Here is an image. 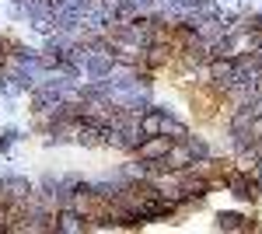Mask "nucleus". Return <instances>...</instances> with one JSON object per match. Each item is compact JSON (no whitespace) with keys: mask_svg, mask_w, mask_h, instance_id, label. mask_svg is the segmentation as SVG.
I'll use <instances>...</instances> for the list:
<instances>
[{"mask_svg":"<svg viewBox=\"0 0 262 234\" xmlns=\"http://www.w3.org/2000/svg\"><path fill=\"white\" fill-rule=\"evenodd\" d=\"M11 4H28V0H11Z\"/></svg>","mask_w":262,"mask_h":234,"instance_id":"obj_11","label":"nucleus"},{"mask_svg":"<svg viewBox=\"0 0 262 234\" xmlns=\"http://www.w3.org/2000/svg\"><path fill=\"white\" fill-rule=\"evenodd\" d=\"M49 231H56V234L88 231V217H84L81 210H74V206H60V210L53 214V224H49Z\"/></svg>","mask_w":262,"mask_h":234,"instance_id":"obj_4","label":"nucleus"},{"mask_svg":"<svg viewBox=\"0 0 262 234\" xmlns=\"http://www.w3.org/2000/svg\"><path fill=\"white\" fill-rule=\"evenodd\" d=\"M242 4H248V0H242Z\"/></svg>","mask_w":262,"mask_h":234,"instance_id":"obj_12","label":"nucleus"},{"mask_svg":"<svg viewBox=\"0 0 262 234\" xmlns=\"http://www.w3.org/2000/svg\"><path fill=\"white\" fill-rule=\"evenodd\" d=\"M81 67H84V77L88 80H105L116 70V59H112V53H88V59Z\"/></svg>","mask_w":262,"mask_h":234,"instance_id":"obj_5","label":"nucleus"},{"mask_svg":"<svg viewBox=\"0 0 262 234\" xmlns=\"http://www.w3.org/2000/svg\"><path fill=\"white\" fill-rule=\"evenodd\" d=\"M221 182L227 185V193L234 196V199H242V203H255L259 193H262L255 172H248V168H227Z\"/></svg>","mask_w":262,"mask_h":234,"instance_id":"obj_1","label":"nucleus"},{"mask_svg":"<svg viewBox=\"0 0 262 234\" xmlns=\"http://www.w3.org/2000/svg\"><path fill=\"white\" fill-rule=\"evenodd\" d=\"M18 140H25V133H21L18 126H7V130H0V154H11V147H14Z\"/></svg>","mask_w":262,"mask_h":234,"instance_id":"obj_10","label":"nucleus"},{"mask_svg":"<svg viewBox=\"0 0 262 234\" xmlns=\"http://www.w3.org/2000/svg\"><path fill=\"white\" fill-rule=\"evenodd\" d=\"M192 164H196V154H192L189 140H171V147L164 151V157L154 161L150 168H154V175H158V172H185V168H192Z\"/></svg>","mask_w":262,"mask_h":234,"instance_id":"obj_2","label":"nucleus"},{"mask_svg":"<svg viewBox=\"0 0 262 234\" xmlns=\"http://www.w3.org/2000/svg\"><path fill=\"white\" fill-rule=\"evenodd\" d=\"M32 193H35V182H28L25 175H14V172H11V175H4V196H7V199L25 203Z\"/></svg>","mask_w":262,"mask_h":234,"instance_id":"obj_7","label":"nucleus"},{"mask_svg":"<svg viewBox=\"0 0 262 234\" xmlns=\"http://www.w3.org/2000/svg\"><path fill=\"white\" fill-rule=\"evenodd\" d=\"M171 147V137H164V133H158V137H143L140 147L133 151V154L140 157V161H147V164H154V161H161L164 151Z\"/></svg>","mask_w":262,"mask_h":234,"instance_id":"obj_6","label":"nucleus"},{"mask_svg":"<svg viewBox=\"0 0 262 234\" xmlns=\"http://www.w3.org/2000/svg\"><path fill=\"white\" fill-rule=\"evenodd\" d=\"M234 67H238V56H213L206 63V80L217 95H224L234 84Z\"/></svg>","mask_w":262,"mask_h":234,"instance_id":"obj_3","label":"nucleus"},{"mask_svg":"<svg viewBox=\"0 0 262 234\" xmlns=\"http://www.w3.org/2000/svg\"><path fill=\"white\" fill-rule=\"evenodd\" d=\"M217 227H221V231H248L252 224H248V217L234 214V210H221V214H217Z\"/></svg>","mask_w":262,"mask_h":234,"instance_id":"obj_9","label":"nucleus"},{"mask_svg":"<svg viewBox=\"0 0 262 234\" xmlns=\"http://www.w3.org/2000/svg\"><path fill=\"white\" fill-rule=\"evenodd\" d=\"M161 133H164V137H171V140H185V137H189V126H185V122H182V119L175 116L171 109H164V119H161Z\"/></svg>","mask_w":262,"mask_h":234,"instance_id":"obj_8","label":"nucleus"}]
</instances>
